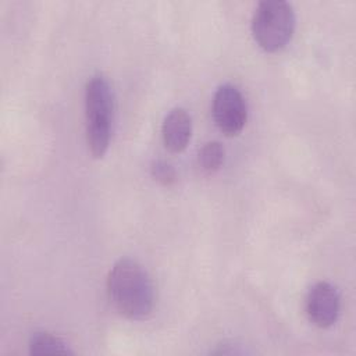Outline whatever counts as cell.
I'll use <instances>...</instances> for the list:
<instances>
[{"label":"cell","instance_id":"cell-9","mask_svg":"<svg viewBox=\"0 0 356 356\" xmlns=\"http://www.w3.org/2000/svg\"><path fill=\"white\" fill-rule=\"evenodd\" d=\"M150 174L157 182L165 186H170L177 181L175 168L165 160H154L150 165Z\"/></svg>","mask_w":356,"mask_h":356},{"label":"cell","instance_id":"cell-6","mask_svg":"<svg viewBox=\"0 0 356 356\" xmlns=\"http://www.w3.org/2000/svg\"><path fill=\"white\" fill-rule=\"evenodd\" d=\"M192 135V118L182 107L172 108L164 118L161 125V136L164 146L171 153L185 150Z\"/></svg>","mask_w":356,"mask_h":356},{"label":"cell","instance_id":"cell-7","mask_svg":"<svg viewBox=\"0 0 356 356\" xmlns=\"http://www.w3.org/2000/svg\"><path fill=\"white\" fill-rule=\"evenodd\" d=\"M29 353L32 355H70L72 350L58 337L50 332H35L29 339Z\"/></svg>","mask_w":356,"mask_h":356},{"label":"cell","instance_id":"cell-4","mask_svg":"<svg viewBox=\"0 0 356 356\" xmlns=\"http://www.w3.org/2000/svg\"><path fill=\"white\" fill-rule=\"evenodd\" d=\"M213 118L218 129L227 136L238 135L248 118V107L241 90L231 85H221L213 97Z\"/></svg>","mask_w":356,"mask_h":356},{"label":"cell","instance_id":"cell-8","mask_svg":"<svg viewBox=\"0 0 356 356\" xmlns=\"http://www.w3.org/2000/svg\"><path fill=\"white\" fill-rule=\"evenodd\" d=\"M224 161V147L220 142H207L199 152V164L206 172L217 171Z\"/></svg>","mask_w":356,"mask_h":356},{"label":"cell","instance_id":"cell-1","mask_svg":"<svg viewBox=\"0 0 356 356\" xmlns=\"http://www.w3.org/2000/svg\"><path fill=\"white\" fill-rule=\"evenodd\" d=\"M107 295L113 307L131 320L146 318L154 306V288L147 271L128 257L120 259L111 267Z\"/></svg>","mask_w":356,"mask_h":356},{"label":"cell","instance_id":"cell-2","mask_svg":"<svg viewBox=\"0 0 356 356\" xmlns=\"http://www.w3.org/2000/svg\"><path fill=\"white\" fill-rule=\"evenodd\" d=\"M114 111V95L108 81L93 75L85 89L86 140L93 157L100 159L108 149Z\"/></svg>","mask_w":356,"mask_h":356},{"label":"cell","instance_id":"cell-5","mask_svg":"<svg viewBox=\"0 0 356 356\" xmlns=\"http://www.w3.org/2000/svg\"><path fill=\"white\" fill-rule=\"evenodd\" d=\"M339 310L341 298L332 284L320 281L309 289L306 295V314L314 325L320 328L331 327L338 320Z\"/></svg>","mask_w":356,"mask_h":356},{"label":"cell","instance_id":"cell-3","mask_svg":"<svg viewBox=\"0 0 356 356\" xmlns=\"http://www.w3.org/2000/svg\"><path fill=\"white\" fill-rule=\"evenodd\" d=\"M296 18L292 6L284 0L260 1L252 18V35L268 53L284 49L292 39Z\"/></svg>","mask_w":356,"mask_h":356}]
</instances>
